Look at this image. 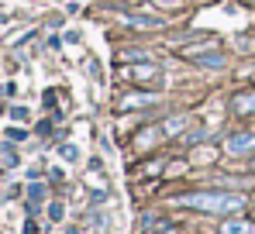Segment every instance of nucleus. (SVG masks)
Instances as JSON below:
<instances>
[{
	"label": "nucleus",
	"instance_id": "12",
	"mask_svg": "<svg viewBox=\"0 0 255 234\" xmlns=\"http://www.w3.org/2000/svg\"><path fill=\"white\" fill-rule=\"evenodd\" d=\"M7 138H10V141H24L28 131H24V127H7Z\"/></svg>",
	"mask_w": 255,
	"mask_h": 234
},
{
	"label": "nucleus",
	"instance_id": "15",
	"mask_svg": "<svg viewBox=\"0 0 255 234\" xmlns=\"http://www.w3.org/2000/svg\"><path fill=\"white\" fill-rule=\"evenodd\" d=\"M10 117H14V120H24L28 111H24V107H10Z\"/></svg>",
	"mask_w": 255,
	"mask_h": 234
},
{
	"label": "nucleus",
	"instance_id": "7",
	"mask_svg": "<svg viewBox=\"0 0 255 234\" xmlns=\"http://www.w3.org/2000/svg\"><path fill=\"white\" fill-rule=\"evenodd\" d=\"M221 234H255V221H224Z\"/></svg>",
	"mask_w": 255,
	"mask_h": 234
},
{
	"label": "nucleus",
	"instance_id": "14",
	"mask_svg": "<svg viewBox=\"0 0 255 234\" xmlns=\"http://www.w3.org/2000/svg\"><path fill=\"white\" fill-rule=\"evenodd\" d=\"M62 158H66V162H76V158H80L76 145H62Z\"/></svg>",
	"mask_w": 255,
	"mask_h": 234
},
{
	"label": "nucleus",
	"instance_id": "11",
	"mask_svg": "<svg viewBox=\"0 0 255 234\" xmlns=\"http://www.w3.org/2000/svg\"><path fill=\"white\" fill-rule=\"evenodd\" d=\"M0 162H3V165H17V155H14L7 145H0Z\"/></svg>",
	"mask_w": 255,
	"mask_h": 234
},
{
	"label": "nucleus",
	"instance_id": "2",
	"mask_svg": "<svg viewBox=\"0 0 255 234\" xmlns=\"http://www.w3.org/2000/svg\"><path fill=\"white\" fill-rule=\"evenodd\" d=\"M121 79H134V83H155L159 79V66L145 62V66H125L121 69Z\"/></svg>",
	"mask_w": 255,
	"mask_h": 234
},
{
	"label": "nucleus",
	"instance_id": "9",
	"mask_svg": "<svg viewBox=\"0 0 255 234\" xmlns=\"http://www.w3.org/2000/svg\"><path fill=\"white\" fill-rule=\"evenodd\" d=\"M193 62H197V66H207V69H221V66H224V55H221V52H207V55H197Z\"/></svg>",
	"mask_w": 255,
	"mask_h": 234
},
{
	"label": "nucleus",
	"instance_id": "8",
	"mask_svg": "<svg viewBox=\"0 0 255 234\" xmlns=\"http://www.w3.org/2000/svg\"><path fill=\"white\" fill-rule=\"evenodd\" d=\"M186 124H190V117H186V114H176V117H169V120H162V134H166V138H169V134H179Z\"/></svg>",
	"mask_w": 255,
	"mask_h": 234
},
{
	"label": "nucleus",
	"instance_id": "1",
	"mask_svg": "<svg viewBox=\"0 0 255 234\" xmlns=\"http://www.w3.org/2000/svg\"><path fill=\"white\" fill-rule=\"evenodd\" d=\"M172 203L179 207H190V210H204V214H235L245 207V196L242 193H186V196H176Z\"/></svg>",
	"mask_w": 255,
	"mask_h": 234
},
{
	"label": "nucleus",
	"instance_id": "6",
	"mask_svg": "<svg viewBox=\"0 0 255 234\" xmlns=\"http://www.w3.org/2000/svg\"><path fill=\"white\" fill-rule=\"evenodd\" d=\"M255 148V134H235L228 138V152L231 155H242V152H252Z\"/></svg>",
	"mask_w": 255,
	"mask_h": 234
},
{
	"label": "nucleus",
	"instance_id": "13",
	"mask_svg": "<svg viewBox=\"0 0 255 234\" xmlns=\"http://www.w3.org/2000/svg\"><path fill=\"white\" fill-rule=\"evenodd\" d=\"M62 214H66L62 203H48V217H52V221H62Z\"/></svg>",
	"mask_w": 255,
	"mask_h": 234
},
{
	"label": "nucleus",
	"instance_id": "10",
	"mask_svg": "<svg viewBox=\"0 0 255 234\" xmlns=\"http://www.w3.org/2000/svg\"><path fill=\"white\" fill-rule=\"evenodd\" d=\"M45 200V186L42 183H31V190H28V207L31 210H38V203Z\"/></svg>",
	"mask_w": 255,
	"mask_h": 234
},
{
	"label": "nucleus",
	"instance_id": "3",
	"mask_svg": "<svg viewBox=\"0 0 255 234\" xmlns=\"http://www.w3.org/2000/svg\"><path fill=\"white\" fill-rule=\"evenodd\" d=\"M159 97L155 93H128L118 100V111H141V107H152Z\"/></svg>",
	"mask_w": 255,
	"mask_h": 234
},
{
	"label": "nucleus",
	"instance_id": "16",
	"mask_svg": "<svg viewBox=\"0 0 255 234\" xmlns=\"http://www.w3.org/2000/svg\"><path fill=\"white\" fill-rule=\"evenodd\" d=\"M249 3H255V0H249Z\"/></svg>",
	"mask_w": 255,
	"mask_h": 234
},
{
	"label": "nucleus",
	"instance_id": "5",
	"mask_svg": "<svg viewBox=\"0 0 255 234\" xmlns=\"http://www.w3.org/2000/svg\"><path fill=\"white\" fill-rule=\"evenodd\" d=\"M125 24H131V28H148V31L166 28V21L162 17H152V14H125Z\"/></svg>",
	"mask_w": 255,
	"mask_h": 234
},
{
	"label": "nucleus",
	"instance_id": "4",
	"mask_svg": "<svg viewBox=\"0 0 255 234\" xmlns=\"http://www.w3.org/2000/svg\"><path fill=\"white\" fill-rule=\"evenodd\" d=\"M231 111H235L238 117H249V114H255V90L235 93V100H231Z\"/></svg>",
	"mask_w": 255,
	"mask_h": 234
}]
</instances>
